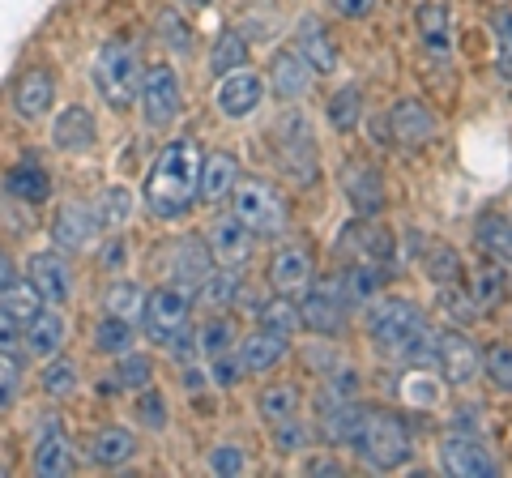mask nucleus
Masks as SVG:
<instances>
[{
  "label": "nucleus",
  "mask_w": 512,
  "mask_h": 478,
  "mask_svg": "<svg viewBox=\"0 0 512 478\" xmlns=\"http://www.w3.org/2000/svg\"><path fill=\"white\" fill-rule=\"evenodd\" d=\"M77 385V372H73V363H64V359H56V363H47L43 368V389L47 393H69Z\"/></svg>",
  "instance_id": "a18cd8bd"
},
{
  "label": "nucleus",
  "mask_w": 512,
  "mask_h": 478,
  "mask_svg": "<svg viewBox=\"0 0 512 478\" xmlns=\"http://www.w3.org/2000/svg\"><path fill=\"white\" fill-rule=\"evenodd\" d=\"M201 193V150L192 141H171L146 175V210L154 218H184Z\"/></svg>",
  "instance_id": "f257e3e1"
},
{
  "label": "nucleus",
  "mask_w": 512,
  "mask_h": 478,
  "mask_svg": "<svg viewBox=\"0 0 512 478\" xmlns=\"http://www.w3.org/2000/svg\"><path fill=\"white\" fill-rule=\"evenodd\" d=\"M35 470L47 474V478L73 470V453H69V440H64L60 423H47V427H43V436H39V444H35Z\"/></svg>",
  "instance_id": "b1692460"
},
{
  "label": "nucleus",
  "mask_w": 512,
  "mask_h": 478,
  "mask_svg": "<svg viewBox=\"0 0 512 478\" xmlns=\"http://www.w3.org/2000/svg\"><path fill=\"white\" fill-rule=\"evenodd\" d=\"M133 449L137 444H133V436H128L124 427H103V432L90 440V457L99 461V466H120V461L133 457Z\"/></svg>",
  "instance_id": "2f4dec72"
},
{
  "label": "nucleus",
  "mask_w": 512,
  "mask_h": 478,
  "mask_svg": "<svg viewBox=\"0 0 512 478\" xmlns=\"http://www.w3.org/2000/svg\"><path fill=\"white\" fill-rule=\"evenodd\" d=\"M269 286L286 299H299L312 286V257L303 248H278L269 261Z\"/></svg>",
  "instance_id": "2eb2a0df"
},
{
  "label": "nucleus",
  "mask_w": 512,
  "mask_h": 478,
  "mask_svg": "<svg viewBox=\"0 0 512 478\" xmlns=\"http://www.w3.org/2000/svg\"><path fill=\"white\" fill-rule=\"evenodd\" d=\"M256 321H261L265 329L282 333V338H291V333L303 325L299 321V308L291 304L286 295H274V299H261V308H256Z\"/></svg>",
  "instance_id": "473e14b6"
},
{
  "label": "nucleus",
  "mask_w": 512,
  "mask_h": 478,
  "mask_svg": "<svg viewBox=\"0 0 512 478\" xmlns=\"http://www.w3.org/2000/svg\"><path fill=\"white\" fill-rule=\"evenodd\" d=\"M141 423H146V427H163L167 423V410H163V393H141Z\"/></svg>",
  "instance_id": "09e8293b"
},
{
  "label": "nucleus",
  "mask_w": 512,
  "mask_h": 478,
  "mask_svg": "<svg viewBox=\"0 0 512 478\" xmlns=\"http://www.w3.org/2000/svg\"><path fill=\"white\" fill-rule=\"evenodd\" d=\"M286 355V338L265 325H256L244 342H239V368L244 372H269Z\"/></svg>",
  "instance_id": "aec40b11"
},
{
  "label": "nucleus",
  "mask_w": 512,
  "mask_h": 478,
  "mask_svg": "<svg viewBox=\"0 0 512 478\" xmlns=\"http://www.w3.org/2000/svg\"><path fill=\"white\" fill-rule=\"evenodd\" d=\"M197 295H201V304H205V308H227L231 299L239 295V274H231V269H218V265H214V274L201 282V291H197Z\"/></svg>",
  "instance_id": "e433bc0d"
},
{
  "label": "nucleus",
  "mask_w": 512,
  "mask_h": 478,
  "mask_svg": "<svg viewBox=\"0 0 512 478\" xmlns=\"http://www.w3.org/2000/svg\"><path fill=\"white\" fill-rule=\"evenodd\" d=\"M483 372H487L500 389L512 393V346H491L487 355H483Z\"/></svg>",
  "instance_id": "79ce46f5"
},
{
  "label": "nucleus",
  "mask_w": 512,
  "mask_h": 478,
  "mask_svg": "<svg viewBox=\"0 0 512 478\" xmlns=\"http://www.w3.org/2000/svg\"><path fill=\"white\" fill-rule=\"evenodd\" d=\"M239 180V163L231 154H210L201 158V197L205 201H222Z\"/></svg>",
  "instance_id": "cd10ccee"
},
{
  "label": "nucleus",
  "mask_w": 512,
  "mask_h": 478,
  "mask_svg": "<svg viewBox=\"0 0 512 478\" xmlns=\"http://www.w3.org/2000/svg\"><path fill=\"white\" fill-rule=\"evenodd\" d=\"M30 286L43 295V304H64L69 299V265L52 252H39V257H30Z\"/></svg>",
  "instance_id": "412c9836"
},
{
  "label": "nucleus",
  "mask_w": 512,
  "mask_h": 478,
  "mask_svg": "<svg viewBox=\"0 0 512 478\" xmlns=\"http://www.w3.org/2000/svg\"><path fill=\"white\" fill-rule=\"evenodd\" d=\"M278 158L286 163V171H295V175H299V180H312L316 150H312L308 124H303L299 116H295V120H282V124H278Z\"/></svg>",
  "instance_id": "a211bd4d"
},
{
  "label": "nucleus",
  "mask_w": 512,
  "mask_h": 478,
  "mask_svg": "<svg viewBox=\"0 0 512 478\" xmlns=\"http://www.w3.org/2000/svg\"><path fill=\"white\" fill-rule=\"evenodd\" d=\"M137 99H141V116H146L150 129H167V124L180 116V103H184L180 77H175L171 69H150Z\"/></svg>",
  "instance_id": "1a4fd4ad"
},
{
  "label": "nucleus",
  "mask_w": 512,
  "mask_h": 478,
  "mask_svg": "<svg viewBox=\"0 0 512 478\" xmlns=\"http://www.w3.org/2000/svg\"><path fill=\"white\" fill-rule=\"evenodd\" d=\"M359 111H363V94H359V86H346V90H338L333 94V103H329V120H333V129H355L359 124Z\"/></svg>",
  "instance_id": "58836bf2"
},
{
  "label": "nucleus",
  "mask_w": 512,
  "mask_h": 478,
  "mask_svg": "<svg viewBox=\"0 0 512 478\" xmlns=\"http://www.w3.org/2000/svg\"><path fill=\"white\" fill-rule=\"evenodd\" d=\"M436 368L453 380V385H470V380L483 372V355L474 350V342L461 329L436 333Z\"/></svg>",
  "instance_id": "9b49d317"
},
{
  "label": "nucleus",
  "mask_w": 512,
  "mask_h": 478,
  "mask_svg": "<svg viewBox=\"0 0 512 478\" xmlns=\"http://www.w3.org/2000/svg\"><path fill=\"white\" fill-rule=\"evenodd\" d=\"M201 346H205V359H210V376L214 385L231 389L239 376H244V368H239V359H231V325L227 321H210L201 333Z\"/></svg>",
  "instance_id": "f3484780"
},
{
  "label": "nucleus",
  "mask_w": 512,
  "mask_h": 478,
  "mask_svg": "<svg viewBox=\"0 0 512 478\" xmlns=\"http://www.w3.org/2000/svg\"><path fill=\"white\" fill-rule=\"evenodd\" d=\"M94 86L111 107H128L141 94V69H137V52L120 39L103 43V52L94 56Z\"/></svg>",
  "instance_id": "20e7f679"
},
{
  "label": "nucleus",
  "mask_w": 512,
  "mask_h": 478,
  "mask_svg": "<svg viewBox=\"0 0 512 478\" xmlns=\"http://www.w3.org/2000/svg\"><path fill=\"white\" fill-rule=\"evenodd\" d=\"M235 218L256 239H274L286 231V205L265 180H244L235 188Z\"/></svg>",
  "instance_id": "39448f33"
},
{
  "label": "nucleus",
  "mask_w": 512,
  "mask_h": 478,
  "mask_svg": "<svg viewBox=\"0 0 512 478\" xmlns=\"http://www.w3.org/2000/svg\"><path fill=\"white\" fill-rule=\"evenodd\" d=\"M478 244H483L487 252H495V257L512 261V218L487 214L483 222H478Z\"/></svg>",
  "instance_id": "c9c22d12"
},
{
  "label": "nucleus",
  "mask_w": 512,
  "mask_h": 478,
  "mask_svg": "<svg viewBox=\"0 0 512 478\" xmlns=\"http://www.w3.org/2000/svg\"><path fill=\"white\" fill-rule=\"evenodd\" d=\"M495 69L512 77V13L495 18Z\"/></svg>",
  "instance_id": "37998d69"
},
{
  "label": "nucleus",
  "mask_w": 512,
  "mask_h": 478,
  "mask_svg": "<svg viewBox=\"0 0 512 478\" xmlns=\"http://www.w3.org/2000/svg\"><path fill=\"white\" fill-rule=\"evenodd\" d=\"M419 35H423L427 56L448 60V52H453V35H448V9L444 5H423L419 9Z\"/></svg>",
  "instance_id": "c85d7f7f"
},
{
  "label": "nucleus",
  "mask_w": 512,
  "mask_h": 478,
  "mask_svg": "<svg viewBox=\"0 0 512 478\" xmlns=\"http://www.w3.org/2000/svg\"><path fill=\"white\" fill-rule=\"evenodd\" d=\"M18 393H22V372H18V363H13L9 355H0V410H9Z\"/></svg>",
  "instance_id": "de8ad7c7"
},
{
  "label": "nucleus",
  "mask_w": 512,
  "mask_h": 478,
  "mask_svg": "<svg viewBox=\"0 0 512 478\" xmlns=\"http://www.w3.org/2000/svg\"><path fill=\"white\" fill-rule=\"evenodd\" d=\"M333 9L342 13V18H367V13H372V5L376 0H329Z\"/></svg>",
  "instance_id": "603ef678"
},
{
  "label": "nucleus",
  "mask_w": 512,
  "mask_h": 478,
  "mask_svg": "<svg viewBox=\"0 0 512 478\" xmlns=\"http://www.w3.org/2000/svg\"><path fill=\"white\" fill-rule=\"evenodd\" d=\"M367 333L380 355L389 359H436V333L427 329V316L410 299H380L367 312Z\"/></svg>",
  "instance_id": "f03ea898"
},
{
  "label": "nucleus",
  "mask_w": 512,
  "mask_h": 478,
  "mask_svg": "<svg viewBox=\"0 0 512 478\" xmlns=\"http://www.w3.org/2000/svg\"><path fill=\"white\" fill-rule=\"evenodd\" d=\"M111 380H116L120 389H146L150 385V359L146 355H116Z\"/></svg>",
  "instance_id": "ea45409f"
},
{
  "label": "nucleus",
  "mask_w": 512,
  "mask_h": 478,
  "mask_svg": "<svg viewBox=\"0 0 512 478\" xmlns=\"http://www.w3.org/2000/svg\"><path fill=\"white\" fill-rule=\"evenodd\" d=\"M239 65H248V43L235 30H222V39L214 43V69L218 73H235Z\"/></svg>",
  "instance_id": "a19ab883"
},
{
  "label": "nucleus",
  "mask_w": 512,
  "mask_h": 478,
  "mask_svg": "<svg viewBox=\"0 0 512 478\" xmlns=\"http://www.w3.org/2000/svg\"><path fill=\"white\" fill-rule=\"evenodd\" d=\"M9 193L18 201L39 205V201H47V193H52V180H47V171L39 163H18L9 171Z\"/></svg>",
  "instance_id": "7c9ffc66"
},
{
  "label": "nucleus",
  "mask_w": 512,
  "mask_h": 478,
  "mask_svg": "<svg viewBox=\"0 0 512 478\" xmlns=\"http://www.w3.org/2000/svg\"><path fill=\"white\" fill-rule=\"evenodd\" d=\"M440 466H444V474H457V478H491L495 474V453L478 436L457 432V436L444 440Z\"/></svg>",
  "instance_id": "9d476101"
},
{
  "label": "nucleus",
  "mask_w": 512,
  "mask_h": 478,
  "mask_svg": "<svg viewBox=\"0 0 512 478\" xmlns=\"http://www.w3.org/2000/svg\"><path fill=\"white\" fill-rule=\"evenodd\" d=\"M261 99H265V82L256 73H248V69L227 73L218 82V90H214V103H218L222 116H248V111H256Z\"/></svg>",
  "instance_id": "4468645a"
},
{
  "label": "nucleus",
  "mask_w": 512,
  "mask_h": 478,
  "mask_svg": "<svg viewBox=\"0 0 512 478\" xmlns=\"http://www.w3.org/2000/svg\"><path fill=\"white\" fill-rule=\"evenodd\" d=\"M9 286H13V261L5 257V252H0V295H5Z\"/></svg>",
  "instance_id": "5fc2aeb1"
},
{
  "label": "nucleus",
  "mask_w": 512,
  "mask_h": 478,
  "mask_svg": "<svg viewBox=\"0 0 512 478\" xmlns=\"http://www.w3.org/2000/svg\"><path fill=\"white\" fill-rule=\"evenodd\" d=\"M0 308H5V312H13V316H18L22 325H30V321H35V316L43 312V295H39V291H35V286H30V282H13L9 291L0 295Z\"/></svg>",
  "instance_id": "f704fd0d"
},
{
  "label": "nucleus",
  "mask_w": 512,
  "mask_h": 478,
  "mask_svg": "<svg viewBox=\"0 0 512 478\" xmlns=\"http://www.w3.org/2000/svg\"><path fill=\"white\" fill-rule=\"evenodd\" d=\"M99 227H103V214H94L86 210L82 201H73V205H64V210L56 214V248L60 252H86L94 239H99Z\"/></svg>",
  "instance_id": "ddd939ff"
},
{
  "label": "nucleus",
  "mask_w": 512,
  "mask_h": 478,
  "mask_svg": "<svg viewBox=\"0 0 512 478\" xmlns=\"http://www.w3.org/2000/svg\"><path fill=\"white\" fill-rule=\"evenodd\" d=\"M256 410L269 427H282L299 414V389L295 385H269L261 397H256Z\"/></svg>",
  "instance_id": "c756f323"
},
{
  "label": "nucleus",
  "mask_w": 512,
  "mask_h": 478,
  "mask_svg": "<svg viewBox=\"0 0 512 478\" xmlns=\"http://www.w3.org/2000/svg\"><path fill=\"white\" fill-rule=\"evenodd\" d=\"M210 470H218V474H239V470H244V453L231 449V444H222V449L210 453Z\"/></svg>",
  "instance_id": "8fccbe9b"
},
{
  "label": "nucleus",
  "mask_w": 512,
  "mask_h": 478,
  "mask_svg": "<svg viewBox=\"0 0 512 478\" xmlns=\"http://www.w3.org/2000/svg\"><path fill=\"white\" fill-rule=\"evenodd\" d=\"M355 449L372 461L376 470H397V466H406L414 453L410 427L397 419L393 410H363L359 427H355Z\"/></svg>",
  "instance_id": "7ed1b4c3"
},
{
  "label": "nucleus",
  "mask_w": 512,
  "mask_h": 478,
  "mask_svg": "<svg viewBox=\"0 0 512 478\" xmlns=\"http://www.w3.org/2000/svg\"><path fill=\"white\" fill-rule=\"evenodd\" d=\"M128 210H133V197H128V188H107L103 205H99L103 227H120V222L128 218Z\"/></svg>",
  "instance_id": "c03bdc74"
},
{
  "label": "nucleus",
  "mask_w": 512,
  "mask_h": 478,
  "mask_svg": "<svg viewBox=\"0 0 512 478\" xmlns=\"http://www.w3.org/2000/svg\"><path fill=\"white\" fill-rule=\"evenodd\" d=\"M64 346V316L56 308H43L35 321L26 325V350L30 355H56V350Z\"/></svg>",
  "instance_id": "a878e982"
},
{
  "label": "nucleus",
  "mask_w": 512,
  "mask_h": 478,
  "mask_svg": "<svg viewBox=\"0 0 512 478\" xmlns=\"http://www.w3.org/2000/svg\"><path fill=\"white\" fill-rule=\"evenodd\" d=\"M22 342H26V325L13 312L0 308V355H18Z\"/></svg>",
  "instance_id": "49530a36"
},
{
  "label": "nucleus",
  "mask_w": 512,
  "mask_h": 478,
  "mask_svg": "<svg viewBox=\"0 0 512 478\" xmlns=\"http://www.w3.org/2000/svg\"><path fill=\"white\" fill-rule=\"evenodd\" d=\"M295 52L308 60L316 73H329L333 65H338V47L329 43V35L320 30L316 18H303V26H299V47H295Z\"/></svg>",
  "instance_id": "393cba45"
},
{
  "label": "nucleus",
  "mask_w": 512,
  "mask_h": 478,
  "mask_svg": "<svg viewBox=\"0 0 512 478\" xmlns=\"http://www.w3.org/2000/svg\"><path fill=\"white\" fill-rule=\"evenodd\" d=\"M171 274H175V286L184 295L201 291V282L214 274V257H210V244H197V239H180L171 248Z\"/></svg>",
  "instance_id": "dca6fc26"
},
{
  "label": "nucleus",
  "mask_w": 512,
  "mask_h": 478,
  "mask_svg": "<svg viewBox=\"0 0 512 478\" xmlns=\"http://www.w3.org/2000/svg\"><path fill=\"white\" fill-rule=\"evenodd\" d=\"M274 436H278V449H282V453L303 449V432H299V423H295V419H291V423H282V427H274Z\"/></svg>",
  "instance_id": "3c124183"
},
{
  "label": "nucleus",
  "mask_w": 512,
  "mask_h": 478,
  "mask_svg": "<svg viewBox=\"0 0 512 478\" xmlns=\"http://www.w3.org/2000/svg\"><path fill=\"white\" fill-rule=\"evenodd\" d=\"M205 244H210V257L218 269H231V274H244L248 261H252V248H256V235L239 222L235 214L231 218H218L210 235H205Z\"/></svg>",
  "instance_id": "6e6552de"
},
{
  "label": "nucleus",
  "mask_w": 512,
  "mask_h": 478,
  "mask_svg": "<svg viewBox=\"0 0 512 478\" xmlns=\"http://www.w3.org/2000/svg\"><path fill=\"white\" fill-rule=\"evenodd\" d=\"M56 146L60 150H90L94 146V116L86 107H69V111H60V120H56Z\"/></svg>",
  "instance_id": "bb28decb"
},
{
  "label": "nucleus",
  "mask_w": 512,
  "mask_h": 478,
  "mask_svg": "<svg viewBox=\"0 0 512 478\" xmlns=\"http://www.w3.org/2000/svg\"><path fill=\"white\" fill-rule=\"evenodd\" d=\"M389 124H393V137L402 141V146H410V150H419V146H427V141L436 137V116H431L419 99L397 103L389 111Z\"/></svg>",
  "instance_id": "6ab92c4d"
},
{
  "label": "nucleus",
  "mask_w": 512,
  "mask_h": 478,
  "mask_svg": "<svg viewBox=\"0 0 512 478\" xmlns=\"http://www.w3.org/2000/svg\"><path fill=\"white\" fill-rule=\"evenodd\" d=\"M346 312H350V295L342 278H329V282H312L303 291V304H299V321L308 325L312 333H338L346 325Z\"/></svg>",
  "instance_id": "0eeeda50"
},
{
  "label": "nucleus",
  "mask_w": 512,
  "mask_h": 478,
  "mask_svg": "<svg viewBox=\"0 0 512 478\" xmlns=\"http://www.w3.org/2000/svg\"><path fill=\"white\" fill-rule=\"evenodd\" d=\"M308 474H342V466L329 457H316V461H308Z\"/></svg>",
  "instance_id": "864d4df0"
},
{
  "label": "nucleus",
  "mask_w": 512,
  "mask_h": 478,
  "mask_svg": "<svg viewBox=\"0 0 512 478\" xmlns=\"http://www.w3.org/2000/svg\"><path fill=\"white\" fill-rule=\"evenodd\" d=\"M342 193L355 205L359 218H376L384 210V180L372 163H346L342 167Z\"/></svg>",
  "instance_id": "f8f14e48"
},
{
  "label": "nucleus",
  "mask_w": 512,
  "mask_h": 478,
  "mask_svg": "<svg viewBox=\"0 0 512 478\" xmlns=\"http://www.w3.org/2000/svg\"><path fill=\"white\" fill-rule=\"evenodd\" d=\"M94 346H99L103 355H128V346H133V321L103 316L99 329H94Z\"/></svg>",
  "instance_id": "72a5a7b5"
},
{
  "label": "nucleus",
  "mask_w": 512,
  "mask_h": 478,
  "mask_svg": "<svg viewBox=\"0 0 512 478\" xmlns=\"http://www.w3.org/2000/svg\"><path fill=\"white\" fill-rule=\"evenodd\" d=\"M107 316H124V321H133L137 312H146V295H141V286L133 282H120V286H111L107 291Z\"/></svg>",
  "instance_id": "4c0bfd02"
},
{
  "label": "nucleus",
  "mask_w": 512,
  "mask_h": 478,
  "mask_svg": "<svg viewBox=\"0 0 512 478\" xmlns=\"http://www.w3.org/2000/svg\"><path fill=\"white\" fill-rule=\"evenodd\" d=\"M188 295L180 286H158L154 295H146V333L154 338V346H175L188 333Z\"/></svg>",
  "instance_id": "423d86ee"
},
{
  "label": "nucleus",
  "mask_w": 512,
  "mask_h": 478,
  "mask_svg": "<svg viewBox=\"0 0 512 478\" xmlns=\"http://www.w3.org/2000/svg\"><path fill=\"white\" fill-rule=\"evenodd\" d=\"M312 65L303 60L299 52H282L274 60V90H278V99H303L312 86Z\"/></svg>",
  "instance_id": "5701e85b"
},
{
  "label": "nucleus",
  "mask_w": 512,
  "mask_h": 478,
  "mask_svg": "<svg viewBox=\"0 0 512 478\" xmlns=\"http://www.w3.org/2000/svg\"><path fill=\"white\" fill-rule=\"evenodd\" d=\"M52 99H56V82L47 69H30L18 82V90H13V107H18V116H26V120H39L43 111L52 107Z\"/></svg>",
  "instance_id": "4be33fe9"
}]
</instances>
